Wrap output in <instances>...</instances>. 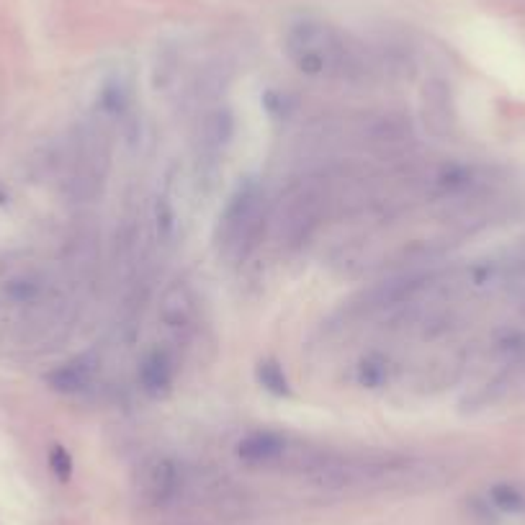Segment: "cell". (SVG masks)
I'll use <instances>...</instances> for the list:
<instances>
[{"label": "cell", "mask_w": 525, "mask_h": 525, "mask_svg": "<svg viewBox=\"0 0 525 525\" xmlns=\"http://www.w3.org/2000/svg\"><path fill=\"white\" fill-rule=\"evenodd\" d=\"M332 212V171L307 173L286 185L276 204H270L268 235L278 247L299 250L320 232Z\"/></svg>", "instance_id": "cell-1"}, {"label": "cell", "mask_w": 525, "mask_h": 525, "mask_svg": "<svg viewBox=\"0 0 525 525\" xmlns=\"http://www.w3.org/2000/svg\"><path fill=\"white\" fill-rule=\"evenodd\" d=\"M284 52L301 75L317 80H353L366 68V59L353 44L335 26L317 18H301L286 29Z\"/></svg>", "instance_id": "cell-2"}, {"label": "cell", "mask_w": 525, "mask_h": 525, "mask_svg": "<svg viewBox=\"0 0 525 525\" xmlns=\"http://www.w3.org/2000/svg\"><path fill=\"white\" fill-rule=\"evenodd\" d=\"M270 204L257 184L240 185L225 204L214 229V245L219 257L237 266L268 235Z\"/></svg>", "instance_id": "cell-3"}, {"label": "cell", "mask_w": 525, "mask_h": 525, "mask_svg": "<svg viewBox=\"0 0 525 525\" xmlns=\"http://www.w3.org/2000/svg\"><path fill=\"white\" fill-rule=\"evenodd\" d=\"M191 477V464L178 461L173 456H152L142 461L134 471V495L152 510H171L181 508Z\"/></svg>", "instance_id": "cell-4"}, {"label": "cell", "mask_w": 525, "mask_h": 525, "mask_svg": "<svg viewBox=\"0 0 525 525\" xmlns=\"http://www.w3.org/2000/svg\"><path fill=\"white\" fill-rule=\"evenodd\" d=\"M157 322L173 342H185L194 335L199 322V301L191 286L175 281L163 291L157 307Z\"/></svg>", "instance_id": "cell-5"}, {"label": "cell", "mask_w": 525, "mask_h": 525, "mask_svg": "<svg viewBox=\"0 0 525 525\" xmlns=\"http://www.w3.org/2000/svg\"><path fill=\"white\" fill-rule=\"evenodd\" d=\"M131 109V78L124 70H114L100 78L93 106H90V119H96L106 127L116 129L119 121H124Z\"/></svg>", "instance_id": "cell-6"}, {"label": "cell", "mask_w": 525, "mask_h": 525, "mask_svg": "<svg viewBox=\"0 0 525 525\" xmlns=\"http://www.w3.org/2000/svg\"><path fill=\"white\" fill-rule=\"evenodd\" d=\"M178 376V361L168 345H155L142 355L137 366V383L147 397H165Z\"/></svg>", "instance_id": "cell-7"}, {"label": "cell", "mask_w": 525, "mask_h": 525, "mask_svg": "<svg viewBox=\"0 0 525 525\" xmlns=\"http://www.w3.org/2000/svg\"><path fill=\"white\" fill-rule=\"evenodd\" d=\"M100 376V355L99 353H83L78 358H72L68 363H62L59 369H55L47 382L49 386L59 392V394H68V397H83L88 392L96 389Z\"/></svg>", "instance_id": "cell-8"}, {"label": "cell", "mask_w": 525, "mask_h": 525, "mask_svg": "<svg viewBox=\"0 0 525 525\" xmlns=\"http://www.w3.org/2000/svg\"><path fill=\"white\" fill-rule=\"evenodd\" d=\"M363 142H369L376 152H399L412 142V129L402 116H376L363 127Z\"/></svg>", "instance_id": "cell-9"}, {"label": "cell", "mask_w": 525, "mask_h": 525, "mask_svg": "<svg viewBox=\"0 0 525 525\" xmlns=\"http://www.w3.org/2000/svg\"><path fill=\"white\" fill-rule=\"evenodd\" d=\"M394 376H397V363L392 361V355L382 353V351L363 353L353 366V382L361 389H369V392L386 389L389 383L394 382Z\"/></svg>", "instance_id": "cell-10"}, {"label": "cell", "mask_w": 525, "mask_h": 525, "mask_svg": "<svg viewBox=\"0 0 525 525\" xmlns=\"http://www.w3.org/2000/svg\"><path fill=\"white\" fill-rule=\"evenodd\" d=\"M232 116L225 109H214L201 116L199 134H196V144L204 155H216L225 144L232 140Z\"/></svg>", "instance_id": "cell-11"}, {"label": "cell", "mask_w": 525, "mask_h": 525, "mask_svg": "<svg viewBox=\"0 0 525 525\" xmlns=\"http://www.w3.org/2000/svg\"><path fill=\"white\" fill-rule=\"evenodd\" d=\"M451 96H448V88L433 80L423 88V116H425V124L430 127L433 134H443L451 127Z\"/></svg>", "instance_id": "cell-12"}, {"label": "cell", "mask_w": 525, "mask_h": 525, "mask_svg": "<svg viewBox=\"0 0 525 525\" xmlns=\"http://www.w3.org/2000/svg\"><path fill=\"white\" fill-rule=\"evenodd\" d=\"M257 382L263 389H268L270 394H278V397L289 394V379H286L284 369L273 361H263L257 366Z\"/></svg>", "instance_id": "cell-13"}, {"label": "cell", "mask_w": 525, "mask_h": 525, "mask_svg": "<svg viewBox=\"0 0 525 525\" xmlns=\"http://www.w3.org/2000/svg\"><path fill=\"white\" fill-rule=\"evenodd\" d=\"M492 502L499 510L520 512L525 508V495L512 484H497L492 487Z\"/></svg>", "instance_id": "cell-14"}, {"label": "cell", "mask_w": 525, "mask_h": 525, "mask_svg": "<svg viewBox=\"0 0 525 525\" xmlns=\"http://www.w3.org/2000/svg\"><path fill=\"white\" fill-rule=\"evenodd\" d=\"M499 266L505 268V273L515 278V276H525V242H520L518 247H512L508 256L499 257Z\"/></svg>", "instance_id": "cell-15"}, {"label": "cell", "mask_w": 525, "mask_h": 525, "mask_svg": "<svg viewBox=\"0 0 525 525\" xmlns=\"http://www.w3.org/2000/svg\"><path fill=\"white\" fill-rule=\"evenodd\" d=\"M49 464H52V471L58 474L59 479H68V477L72 474L70 454H68L65 448H59V446H55V448H52V454H49Z\"/></svg>", "instance_id": "cell-16"}, {"label": "cell", "mask_w": 525, "mask_h": 525, "mask_svg": "<svg viewBox=\"0 0 525 525\" xmlns=\"http://www.w3.org/2000/svg\"><path fill=\"white\" fill-rule=\"evenodd\" d=\"M520 314H523V320H525V299H523V304H520Z\"/></svg>", "instance_id": "cell-17"}]
</instances>
